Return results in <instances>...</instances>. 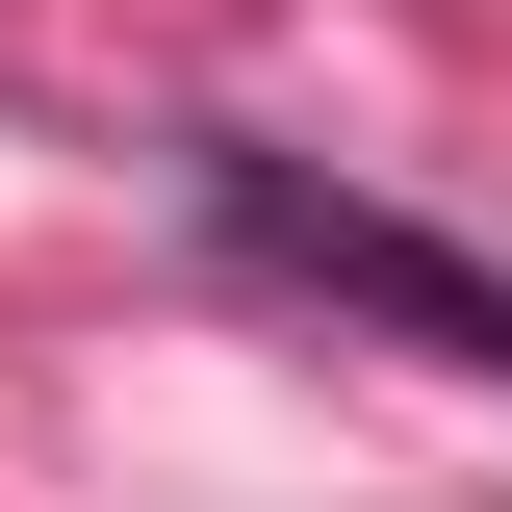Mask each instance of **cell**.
Returning a JSON list of instances; mask_svg holds the SVG:
<instances>
[{
  "instance_id": "1",
  "label": "cell",
  "mask_w": 512,
  "mask_h": 512,
  "mask_svg": "<svg viewBox=\"0 0 512 512\" xmlns=\"http://www.w3.org/2000/svg\"><path fill=\"white\" fill-rule=\"evenodd\" d=\"M205 231H231L256 282H308V308H359V333H410V359H461V384H512V256H461V231H410V205H359V180H308V154H256V128H205Z\"/></svg>"
}]
</instances>
